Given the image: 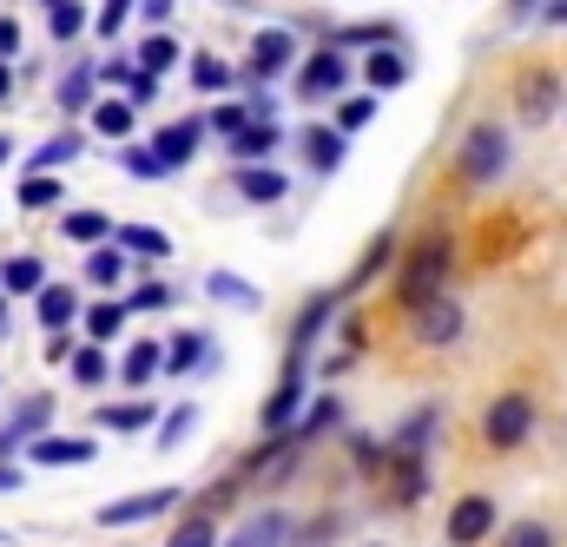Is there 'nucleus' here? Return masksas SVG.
Instances as JSON below:
<instances>
[{
	"instance_id": "nucleus-37",
	"label": "nucleus",
	"mask_w": 567,
	"mask_h": 547,
	"mask_svg": "<svg viewBox=\"0 0 567 547\" xmlns=\"http://www.w3.org/2000/svg\"><path fill=\"white\" fill-rule=\"evenodd\" d=\"M192 422H198V415H192V403H178V410L158 422V448H178V442L192 435Z\"/></svg>"
},
{
	"instance_id": "nucleus-28",
	"label": "nucleus",
	"mask_w": 567,
	"mask_h": 547,
	"mask_svg": "<svg viewBox=\"0 0 567 547\" xmlns=\"http://www.w3.org/2000/svg\"><path fill=\"white\" fill-rule=\"evenodd\" d=\"M165 547H218V528H212V515H185L178 528H172V541Z\"/></svg>"
},
{
	"instance_id": "nucleus-1",
	"label": "nucleus",
	"mask_w": 567,
	"mask_h": 547,
	"mask_svg": "<svg viewBox=\"0 0 567 547\" xmlns=\"http://www.w3.org/2000/svg\"><path fill=\"white\" fill-rule=\"evenodd\" d=\"M449 265H455V245L442 238V231H429L423 245L410 251V265H403V277H396V303L416 317V310H429L435 297H442V277H449Z\"/></svg>"
},
{
	"instance_id": "nucleus-19",
	"label": "nucleus",
	"mask_w": 567,
	"mask_h": 547,
	"mask_svg": "<svg viewBox=\"0 0 567 547\" xmlns=\"http://www.w3.org/2000/svg\"><path fill=\"white\" fill-rule=\"evenodd\" d=\"M106 80H120L133 106H145V100H158V73H145V66H126V60H113V66H106Z\"/></svg>"
},
{
	"instance_id": "nucleus-51",
	"label": "nucleus",
	"mask_w": 567,
	"mask_h": 547,
	"mask_svg": "<svg viewBox=\"0 0 567 547\" xmlns=\"http://www.w3.org/2000/svg\"><path fill=\"white\" fill-rule=\"evenodd\" d=\"M0 323H7V290H0Z\"/></svg>"
},
{
	"instance_id": "nucleus-7",
	"label": "nucleus",
	"mask_w": 567,
	"mask_h": 547,
	"mask_svg": "<svg viewBox=\"0 0 567 547\" xmlns=\"http://www.w3.org/2000/svg\"><path fill=\"white\" fill-rule=\"evenodd\" d=\"M343 80H350L343 53H337V47H323V53L297 73V93H303V100H330V93H343Z\"/></svg>"
},
{
	"instance_id": "nucleus-10",
	"label": "nucleus",
	"mask_w": 567,
	"mask_h": 547,
	"mask_svg": "<svg viewBox=\"0 0 567 547\" xmlns=\"http://www.w3.org/2000/svg\"><path fill=\"white\" fill-rule=\"evenodd\" d=\"M198 138H205V120H178V126H165V133L152 138V152H158V165L172 172V165H185V158L198 152Z\"/></svg>"
},
{
	"instance_id": "nucleus-22",
	"label": "nucleus",
	"mask_w": 567,
	"mask_h": 547,
	"mask_svg": "<svg viewBox=\"0 0 567 547\" xmlns=\"http://www.w3.org/2000/svg\"><path fill=\"white\" fill-rule=\"evenodd\" d=\"M363 80H370L377 93H390V86H403V80H410V66H403V53H390V47H383V53H370Z\"/></svg>"
},
{
	"instance_id": "nucleus-8",
	"label": "nucleus",
	"mask_w": 567,
	"mask_h": 547,
	"mask_svg": "<svg viewBox=\"0 0 567 547\" xmlns=\"http://www.w3.org/2000/svg\"><path fill=\"white\" fill-rule=\"evenodd\" d=\"M47 422H53V403H47V396H27V403H20V410H13V422H7V429H0V455H13V448H20V442H27V448H33V442H40V429H47Z\"/></svg>"
},
{
	"instance_id": "nucleus-32",
	"label": "nucleus",
	"mask_w": 567,
	"mask_h": 547,
	"mask_svg": "<svg viewBox=\"0 0 567 547\" xmlns=\"http://www.w3.org/2000/svg\"><path fill=\"white\" fill-rule=\"evenodd\" d=\"M86 100H93V66H73V73L60 80V106H66V113H80Z\"/></svg>"
},
{
	"instance_id": "nucleus-3",
	"label": "nucleus",
	"mask_w": 567,
	"mask_h": 547,
	"mask_svg": "<svg viewBox=\"0 0 567 547\" xmlns=\"http://www.w3.org/2000/svg\"><path fill=\"white\" fill-rule=\"evenodd\" d=\"M528 429H535V403H528V396H495L488 415H482V435H488L495 448H522Z\"/></svg>"
},
{
	"instance_id": "nucleus-44",
	"label": "nucleus",
	"mask_w": 567,
	"mask_h": 547,
	"mask_svg": "<svg viewBox=\"0 0 567 547\" xmlns=\"http://www.w3.org/2000/svg\"><path fill=\"white\" fill-rule=\"evenodd\" d=\"M126 158V172H140V178H158L165 165H158V152H120Z\"/></svg>"
},
{
	"instance_id": "nucleus-45",
	"label": "nucleus",
	"mask_w": 567,
	"mask_h": 547,
	"mask_svg": "<svg viewBox=\"0 0 567 547\" xmlns=\"http://www.w3.org/2000/svg\"><path fill=\"white\" fill-rule=\"evenodd\" d=\"M337 410H343L337 396H323V403H310V415H303V435H310V429H323V422H330Z\"/></svg>"
},
{
	"instance_id": "nucleus-12",
	"label": "nucleus",
	"mask_w": 567,
	"mask_h": 547,
	"mask_svg": "<svg viewBox=\"0 0 567 547\" xmlns=\"http://www.w3.org/2000/svg\"><path fill=\"white\" fill-rule=\"evenodd\" d=\"M225 547H290V515H251Z\"/></svg>"
},
{
	"instance_id": "nucleus-39",
	"label": "nucleus",
	"mask_w": 567,
	"mask_h": 547,
	"mask_svg": "<svg viewBox=\"0 0 567 547\" xmlns=\"http://www.w3.org/2000/svg\"><path fill=\"white\" fill-rule=\"evenodd\" d=\"M502 547H555V528H542V522H515V528L502 535Z\"/></svg>"
},
{
	"instance_id": "nucleus-25",
	"label": "nucleus",
	"mask_w": 567,
	"mask_h": 547,
	"mask_svg": "<svg viewBox=\"0 0 567 547\" xmlns=\"http://www.w3.org/2000/svg\"><path fill=\"white\" fill-rule=\"evenodd\" d=\"M93 126L106 138H126L133 133V100H100V106H93Z\"/></svg>"
},
{
	"instance_id": "nucleus-5",
	"label": "nucleus",
	"mask_w": 567,
	"mask_h": 547,
	"mask_svg": "<svg viewBox=\"0 0 567 547\" xmlns=\"http://www.w3.org/2000/svg\"><path fill=\"white\" fill-rule=\"evenodd\" d=\"M165 508H178V488L120 495V502H106V508H100V522H106V528H133V522H152V515H165Z\"/></svg>"
},
{
	"instance_id": "nucleus-49",
	"label": "nucleus",
	"mask_w": 567,
	"mask_h": 547,
	"mask_svg": "<svg viewBox=\"0 0 567 547\" xmlns=\"http://www.w3.org/2000/svg\"><path fill=\"white\" fill-rule=\"evenodd\" d=\"M7 158H13V138L0 133V165H7Z\"/></svg>"
},
{
	"instance_id": "nucleus-18",
	"label": "nucleus",
	"mask_w": 567,
	"mask_h": 547,
	"mask_svg": "<svg viewBox=\"0 0 567 547\" xmlns=\"http://www.w3.org/2000/svg\"><path fill=\"white\" fill-rule=\"evenodd\" d=\"M297 410H303V383H278V390H271V403H265V429H271V435L290 429Z\"/></svg>"
},
{
	"instance_id": "nucleus-38",
	"label": "nucleus",
	"mask_w": 567,
	"mask_h": 547,
	"mask_svg": "<svg viewBox=\"0 0 567 547\" xmlns=\"http://www.w3.org/2000/svg\"><path fill=\"white\" fill-rule=\"evenodd\" d=\"M80 27H86V7L80 0H60L53 7V40H80Z\"/></svg>"
},
{
	"instance_id": "nucleus-13",
	"label": "nucleus",
	"mask_w": 567,
	"mask_h": 547,
	"mask_svg": "<svg viewBox=\"0 0 567 547\" xmlns=\"http://www.w3.org/2000/svg\"><path fill=\"white\" fill-rule=\"evenodd\" d=\"M416 337H423V343H449V337H462V310H455L449 297H435L429 310H416Z\"/></svg>"
},
{
	"instance_id": "nucleus-15",
	"label": "nucleus",
	"mask_w": 567,
	"mask_h": 547,
	"mask_svg": "<svg viewBox=\"0 0 567 547\" xmlns=\"http://www.w3.org/2000/svg\"><path fill=\"white\" fill-rule=\"evenodd\" d=\"M0 290H7V297H40V290H47L40 258H7V265H0Z\"/></svg>"
},
{
	"instance_id": "nucleus-52",
	"label": "nucleus",
	"mask_w": 567,
	"mask_h": 547,
	"mask_svg": "<svg viewBox=\"0 0 567 547\" xmlns=\"http://www.w3.org/2000/svg\"><path fill=\"white\" fill-rule=\"evenodd\" d=\"M515 7H535V0H515Z\"/></svg>"
},
{
	"instance_id": "nucleus-35",
	"label": "nucleus",
	"mask_w": 567,
	"mask_h": 547,
	"mask_svg": "<svg viewBox=\"0 0 567 547\" xmlns=\"http://www.w3.org/2000/svg\"><path fill=\"white\" fill-rule=\"evenodd\" d=\"M80 145H86L80 133H60V138H47V145L33 152V165H40V172H47V165H66V158H80Z\"/></svg>"
},
{
	"instance_id": "nucleus-2",
	"label": "nucleus",
	"mask_w": 567,
	"mask_h": 547,
	"mask_svg": "<svg viewBox=\"0 0 567 547\" xmlns=\"http://www.w3.org/2000/svg\"><path fill=\"white\" fill-rule=\"evenodd\" d=\"M561 93H567V86H561V73H555V66H528V73L515 80V113H522L528 126H542V120L561 106Z\"/></svg>"
},
{
	"instance_id": "nucleus-48",
	"label": "nucleus",
	"mask_w": 567,
	"mask_h": 547,
	"mask_svg": "<svg viewBox=\"0 0 567 547\" xmlns=\"http://www.w3.org/2000/svg\"><path fill=\"white\" fill-rule=\"evenodd\" d=\"M7 488H20V475H13V468H0V495H7Z\"/></svg>"
},
{
	"instance_id": "nucleus-20",
	"label": "nucleus",
	"mask_w": 567,
	"mask_h": 547,
	"mask_svg": "<svg viewBox=\"0 0 567 547\" xmlns=\"http://www.w3.org/2000/svg\"><path fill=\"white\" fill-rule=\"evenodd\" d=\"M303 152H310L317 172H337V158H343V133H330V126H303Z\"/></svg>"
},
{
	"instance_id": "nucleus-36",
	"label": "nucleus",
	"mask_w": 567,
	"mask_h": 547,
	"mask_svg": "<svg viewBox=\"0 0 567 547\" xmlns=\"http://www.w3.org/2000/svg\"><path fill=\"white\" fill-rule=\"evenodd\" d=\"M53 198H60V185H53V178H40V172H33V178H20V211H47Z\"/></svg>"
},
{
	"instance_id": "nucleus-24",
	"label": "nucleus",
	"mask_w": 567,
	"mask_h": 547,
	"mask_svg": "<svg viewBox=\"0 0 567 547\" xmlns=\"http://www.w3.org/2000/svg\"><path fill=\"white\" fill-rule=\"evenodd\" d=\"M120 251H140V258H165V251H172V238H165V231H152V225H120Z\"/></svg>"
},
{
	"instance_id": "nucleus-30",
	"label": "nucleus",
	"mask_w": 567,
	"mask_h": 547,
	"mask_svg": "<svg viewBox=\"0 0 567 547\" xmlns=\"http://www.w3.org/2000/svg\"><path fill=\"white\" fill-rule=\"evenodd\" d=\"M205 290H212V297H225V303H245V310L258 303V290H251L245 277H231V271H212V277H205Z\"/></svg>"
},
{
	"instance_id": "nucleus-40",
	"label": "nucleus",
	"mask_w": 567,
	"mask_h": 547,
	"mask_svg": "<svg viewBox=\"0 0 567 547\" xmlns=\"http://www.w3.org/2000/svg\"><path fill=\"white\" fill-rule=\"evenodd\" d=\"M120 271H126L120 251H93V258H86V277H93V283H120Z\"/></svg>"
},
{
	"instance_id": "nucleus-53",
	"label": "nucleus",
	"mask_w": 567,
	"mask_h": 547,
	"mask_svg": "<svg viewBox=\"0 0 567 547\" xmlns=\"http://www.w3.org/2000/svg\"><path fill=\"white\" fill-rule=\"evenodd\" d=\"M47 7H60V0H47Z\"/></svg>"
},
{
	"instance_id": "nucleus-47",
	"label": "nucleus",
	"mask_w": 567,
	"mask_h": 547,
	"mask_svg": "<svg viewBox=\"0 0 567 547\" xmlns=\"http://www.w3.org/2000/svg\"><path fill=\"white\" fill-rule=\"evenodd\" d=\"M7 53H20V27H13V20H0V60H7Z\"/></svg>"
},
{
	"instance_id": "nucleus-41",
	"label": "nucleus",
	"mask_w": 567,
	"mask_h": 547,
	"mask_svg": "<svg viewBox=\"0 0 567 547\" xmlns=\"http://www.w3.org/2000/svg\"><path fill=\"white\" fill-rule=\"evenodd\" d=\"M165 303H172V290H165V283H140V290L126 297V310H165Z\"/></svg>"
},
{
	"instance_id": "nucleus-34",
	"label": "nucleus",
	"mask_w": 567,
	"mask_h": 547,
	"mask_svg": "<svg viewBox=\"0 0 567 547\" xmlns=\"http://www.w3.org/2000/svg\"><path fill=\"white\" fill-rule=\"evenodd\" d=\"M106 350L100 343H86V350H73V383H106Z\"/></svg>"
},
{
	"instance_id": "nucleus-42",
	"label": "nucleus",
	"mask_w": 567,
	"mask_h": 547,
	"mask_svg": "<svg viewBox=\"0 0 567 547\" xmlns=\"http://www.w3.org/2000/svg\"><path fill=\"white\" fill-rule=\"evenodd\" d=\"M192 80H198L205 93H218V86H225L231 73H225V60H192Z\"/></svg>"
},
{
	"instance_id": "nucleus-50",
	"label": "nucleus",
	"mask_w": 567,
	"mask_h": 547,
	"mask_svg": "<svg viewBox=\"0 0 567 547\" xmlns=\"http://www.w3.org/2000/svg\"><path fill=\"white\" fill-rule=\"evenodd\" d=\"M7 93H13V80H7V66H0V100H7Z\"/></svg>"
},
{
	"instance_id": "nucleus-23",
	"label": "nucleus",
	"mask_w": 567,
	"mask_h": 547,
	"mask_svg": "<svg viewBox=\"0 0 567 547\" xmlns=\"http://www.w3.org/2000/svg\"><path fill=\"white\" fill-rule=\"evenodd\" d=\"M271 145H278V126H271V120H258V126H245V133L231 138V158H238V165H251V158H265Z\"/></svg>"
},
{
	"instance_id": "nucleus-26",
	"label": "nucleus",
	"mask_w": 567,
	"mask_h": 547,
	"mask_svg": "<svg viewBox=\"0 0 567 547\" xmlns=\"http://www.w3.org/2000/svg\"><path fill=\"white\" fill-rule=\"evenodd\" d=\"M100 429H120V435L152 429V403H113V410H100Z\"/></svg>"
},
{
	"instance_id": "nucleus-4",
	"label": "nucleus",
	"mask_w": 567,
	"mask_h": 547,
	"mask_svg": "<svg viewBox=\"0 0 567 547\" xmlns=\"http://www.w3.org/2000/svg\"><path fill=\"white\" fill-rule=\"evenodd\" d=\"M502 165H508V138L495 133V126H475V133L462 138V172H468L475 185H488Z\"/></svg>"
},
{
	"instance_id": "nucleus-46",
	"label": "nucleus",
	"mask_w": 567,
	"mask_h": 547,
	"mask_svg": "<svg viewBox=\"0 0 567 547\" xmlns=\"http://www.w3.org/2000/svg\"><path fill=\"white\" fill-rule=\"evenodd\" d=\"M370 113H377L370 100H350V106H343V133H357V126H370Z\"/></svg>"
},
{
	"instance_id": "nucleus-14",
	"label": "nucleus",
	"mask_w": 567,
	"mask_h": 547,
	"mask_svg": "<svg viewBox=\"0 0 567 547\" xmlns=\"http://www.w3.org/2000/svg\"><path fill=\"white\" fill-rule=\"evenodd\" d=\"M205 357H212V337L205 330H178L172 343H165V370L178 376V370H205Z\"/></svg>"
},
{
	"instance_id": "nucleus-31",
	"label": "nucleus",
	"mask_w": 567,
	"mask_h": 547,
	"mask_svg": "<svg viewBox=\"0 0 567 547\" xmlns=\"http://www.w3.org/2000/svg\"><path fill=\"white\" fill-rule=\"evenodd\" d=\"M383 40H396V27H337L330 47H337V53H343V47H377V53H383Z\"/></svg>"
},
{
	"instance_id": "nucleus-27",
	"label": "nucleus",
	"mask_w": 567,
	"mask_h": 547,
	"mask_svg": "<svg viewBox=\"0 0 567 547\" xmlns=\"http://www.w3.org/2000/svg\"><path fill=\"white\" fill-rule=\"evenodd\" d=\"M66 238H73V245H106V238H120V231H113L100 211H73V218H66Z\"/></svg>"
},
{
	"instance_id": "nucleus-9",
	"label": "nucleus",
	"mask_w": 567,
	"mask_h": 547,
	"mask_svg": "<svg viewBox=\"0 0 567 547\" xmlns=\"http://www.w3.org/2000/svg\"><path fill=\"white\" fill-rule=\"evenodd\" d=\"M27 455L47 462V468H80V462H93V442H86V435H40Z\"/></svg>"
},
{
	"instance_id": "nucleus-21",
	"label": "nucleus",
	"mask_w": 567,
	"mask_h": 547,
	"mask_svg": "<svg viewBox=\"0 0 567 547\" xmlns=\"http://www.w3.org/2000/svg\"><path fill=\"white\" fill-rule=\"evenodd\" d=\"M158 370H165V350H158V343H126V363H120V376H126L133 390H140L145 376H158Z\"/></svg>"
},
{
	"instance_id": "nucleus-33",
	"label": "nucleus",
	"mask_w": 567,
	"mask_h": 547,
	"mask_svg": "<svg viewBox=\"0 0 567 547\" xmlns=\"http://www.w3.org/2000/svg\"><path fill=\"white\" fill-rule=\"evenodd\" d=\"M120 323H126V303H93V310H86V330H93V343L120 337Z\"/></svg>"
},
{
	"instance_id": "nucleus-11",
	"label": "nucleus",
	"mask_w": 567,
	"mask_h": 547,
	"mask_svg": "<svg viewBox=\"0 0 567 547\" xmlns=\"http://www.w3.org/2000/svg\"><path fill=\"white\" fill-rule=\"evenodd\" d=\"M290 60H297V40H290V33H278V27L258 33V47H251V80H271V73H284Z\"/></svg>"
},
{
	"instance_id": "nucleus-16",
	"label": "nucleus",
	"mask_w": 567,
	"mask_h": 547,
	"mask_svg": "<svg viewBox=\"0 0 567 547\" xmlns=\"http://www.w3.org/2000/svg\"><path fill=\"white\" fill-rule=\"evenodd\" d=\"M238 198H251V205H278V198H284V172L245 165V172H238Z\"/></svg>"
},
{
	"instance_id": "nucleus-29",
	"label": "nucleus",
	"mask_w": 567,
	"mask_h": 547,
	"mask_svg": "<svg viewBox=\"0 0 567 547\" xmlns=\"http://www.w3.org/2000/svg\"><path fill=\"white\" fill-rule=\"evenodd\" d=\"M172 60H178V40H172V33H145L140 40V66L145 73H165Z\"/></svg>"
},
{
	"instance_id": "nucleus-6",
	"label": "nucleus",
	"mask_w": 567,
	"mask_h": 547,
	"mask_svg": "<svg viewBox=\"0 0 567 547\" xmlns=\"http://www.w3.org/2000/svg\"><path fill=\"white\" fill-rule=\"evenodd\" d=\"M488 528H495V502H488V495H462V502L449 508V541L455 547L488 541Z\"/></svg>"
},
{
	"instance_id": "nucleus-17",
	"label": "nucleus",
	"mask_w": 567,
	"mask_h": 547,
	"mask_svg": "<svg viewBox=\"0 0 567 547\" xmlns=\"http://www.w3.org/2000/svg\"><path fill=\"white\" fill-rule=\"evenodd\" d=\"M73 310H80L73 283H47V290H40V323H47V330H66V323H73Z\"/></svg>"
},
{
	"instance_id": "nucleus-43",
	"label": "nucleus",
	"mask_w": 567,
	"mask_h": 547,
	"mask_svg": "<svg viewBox=\"0 0 567 547\" xmlns=\"http://www.w3.org/2000/svg\"><path fill=\"white\" fill-rule=\"evenodd\" d=\"M126 13H133V0H106V13H100V33L113 40V33L126 27Z\"/></svg>"
}]
</instances>
